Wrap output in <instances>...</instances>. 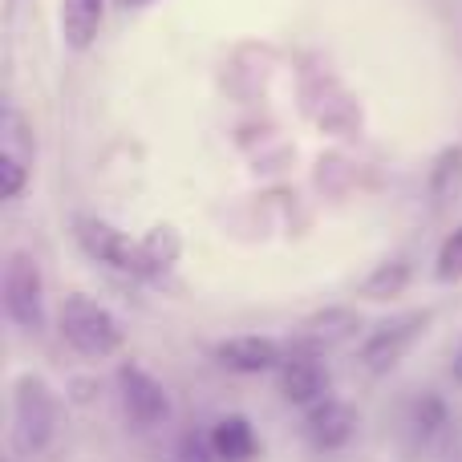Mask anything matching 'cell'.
<instances>
[{
    "label": "cell",
    "mask_w": 462,
    "mask_h": 462,
    "mask_svg": "<svg viewBox=\"0 0 462 462\" xmlns=\"http://www.w3.org/2000/svg\"><path fill=\"white\" fill-rule=\"evenodd\" d=\"M434 276H439L442 284H455V280H462V227L450 231L447 244L439 247V263H434Z\"/></svg>",
    "instance_id": "16"
},
{
    "label": "cell",
    "mask_w": 462,
    "mask_h": 462,
    "mask_svg": "<svg viewBox=\"0 0 462 462\" xmlns=\"http://www.w3.org/2000/svg\"><path fill=\"white\" fill-rule=\"evenodd\" d=\"M57 325H61V341L69 345L73 353L89 357V361L114 357V353L122 349V341H126V333H122V320L114 317L106 304H97L94 296H86V292L65 296Z\"/></svg>",
    "instance_id": "2"
},
{
    "label": "cell",
    "mask_w": 462,
    "mask_h": 462,
    "mask_svg": "<svg viewBox=\"0 0 462 462\" xmlns=\"http://www.w3.org/2000/svg\"><path fill=\"white\" fill-rule=\"evenodd\" d=\"M175 462H219L211 434H183L175 447Z\"/></svg>",
    "instance_id": "17"
},
{
    "label": "cell",
    "mask_w": 462,
    "mask_h": 462,
    "mask_svg": "<svg viewBox=\"0 0 462 462\" xmlns=\"http://www.w3.org/2000/svg\"><path fill=\"white\" fill-rule=\"evenodd\" d=\"M61 430V398L41 374H21L13 382L8 447L16 458H41Z\"/></svg>",
    "instance_id": "1"
},
{
    "label": "cell",
    "mask_w": 462,
    "mask_h": 462,
    "mask_svg": "<svg viewBox=\"0 0 462 462\" xmlns=\"http://www.w3.org/2000/svg\"><path fill=\"white\" fill-rule=\"evenodd\" d=\"M211 447H216L219 462H252L260 455V439H255L252 422L244 414H227L211 426Z\"/></svg>",
    "instance_id": "11"
},
{
    "label": "cell",
    "mask_w": 462,
    "mask_h": 462,
    "mask_svg": "<svg viewBox=\"0 0 462 462\" xmlns=\"http://www.w3.org/2000/svg\"><path fill=\"white\" fill-rule=\"evenodd\" d=\"M328 377L320 353H288V361L280 365V393H284L288 406H320L328 398Z\"/></svg>",
    "instance_id": "8"
},
{
    "label": "cell",
    "mask_w": 462,
    "mask_h": 462,
    "mask_svg": "<svg viewBox=\"0 0 462 462\" xmlns=\"http://www.w3.org/2000/svg\"><path fill=\"white\" fill-rule=\"evenodd\" d=\"M353 434H357V410L341 398H325L304 418V439H309V447L320 450V455H333V450L349 447Z\"/></svg>",
    "instance_id": "9"
},
{
    "label": "cell",
    "mask_w": 462,
    "mask_h": 462,
    "mask_svg": "<svg viewBox=\"0 0 462 462\" xmlns=\"http://www.w3.org/2000/svg\"><path fill=\"white\" fill-rule=\"evenodd\" d=\"M447 426H450L447 402H442L439 393H422V398L414 402V410H410V439H414L418 447H434V442L447 434Z\"/></svg>",
    "instance_id": "13"
},
{
    "label": "cell",
    "mask_w": 462,
    "mask_h": 462,
    "mask_svg": "<svg viewBox=\"0 0 462 462\" xmlns=\"http://www.w3.org/2000/svg\"><path fill=\"white\" fill-rule=\"evenodd\" d=\"M450 374H455V377H458V382H462V345H458V349H455V365H450Z\"/></svg>",
    "instance_id": "18"
},
{
    "label": "cell",
    "mask_w": 462,
    "mask_h": 462,
    "mask_svg": "<svg viewBox=\"0 0 462 462\" xmlns=\"http://www.w3.org/2000/svg\"><path fill=\"white\" fill-rule=\"evenodd\" d=\"M73 236H78L81 252L89 260L106 263L114 272H130V276H154L151 263H146V252H143V239H130L126 231H118L114 224L97 216H78L73 219Z\"/></svg>",
    "instance_id": "4"
},
{
    "label": "cell",
    "mask_w": 462,
    "mask_h": 462,
    "mask_svg": "<svg viewBox=\"0 0 462 462\" xmlns=\"http://www.w3.org/2000/svg\"><path fill=\"white\" fill-rule=\"evenodd\" d=\"M118 5H126V8H143V5H154V0H118Z\"/></svg>",
    "instance_id": "19"
},
{
    "label": "cell",
    "mask_w": 462,
    "mask_h": 462,
    "mask_svg": "<svg viewBox=\"0 0 462 462\" xmlns=\"http://www.w3.org/2000/svg\"><path fill=\"white\" fill-rule=\"evenodd\" d=\"M29 171H32V134L24 126L21 110L8 106L5 122H0V195L5 199H16L29 183Z\"/></svg>",
    "instance_id": "7"
},
{
    "label": "cell",
    "mask_w": 462,
    "mask_h": 462,
    "mask_svg": "<svg viewBox=\"0 0 462 462\" xmlns=\"http://www.w3.org/2000/svg\"><path fill=\"white\" fill-rule=\"evenodd\" d=\"M406 280H410V263L393 260V263H382V268L361 284V292H365L369 300H385V296H398L402 288H406Z\"/></svg>",
    "instance_id": "15"
},
{
    "label": "cell",
    "mask_w": 462,
    "mask_h": 462,
    "mask_svg": "<svg viewBox=\"0 0 462 462\" xmlns=\"http://www.w3.org/2000/svg\"><path fill=\"white\" fill-rule=\"evenodd\" d=\"M102 13H106V0H65L61 5V37L69 49H89L102 29Z\"/></svg>",
    "instance_id": "12"
},
{
    "label": "cell",
    "mask_w": 462,
    "mask_h": 462,
    "mask_svg": "<svg viewBox=\"0 0 462 462\" xmlns=\"http://www.w3.org/2000/svg\"><path fill=\"white\" fill-rule=\"evenodd\" d=\"M426 325H430V312L426 309H414V312H402V317L382 320V325L365 337V345H361V365H365L369 374H385V369H393L418 341H422Z\"/></svg>",
    "instance_id": "5"
},
{
    "label": "cell",
    "mask_w": 462,
    "mask_h": 462,
    "mask_svg": "<svg viewBox=\"0 0 462 462\" xmlns=\"http://www.w3.org/2000/svg\"><path fill=\"white\" fill-rule=\"evenodd\" d=\"M143 252H146V263H151V272L171 268V263L179 260V252H183V244H179V231L175 227L146 231V236H143Z\"/></svg>",
    "instance_id": "14"
},
{
    "label": "cell",
    "mask_w": 462,
    "mask_h": 462,
    "mask_svg": "<svg viewBox=\"0 0 462 462\" xmlns=\"http://www.w3.org/2000/svg\"><path fill=\"white\" fill-rule=\"evenodd\" d=\"M118 398H122V414H126L130 426L138 430H154L171 418V398L162 390V382L154 374H146L138 361H126L118 365Z\"/></svg>",
    "instance_id": "6"
},
{
    "label": "cell",
    "mask_w": 462,
    "mask_h": 462,
    "mask_svg": "<svg viewBox=\"0 0 462 462\" xmlns=\"http://www.w3.org/2000/svg\"><path fill=\"white\" fill-rule=\"evenodd\" d=\"M0 304L5 317L24 333H41L49 320L45 312V272H41L37 255L16 247L5 255V272H0Z\"/></svg>",
    "instance_id": "3"
},
{
    "label": "cell",
    "mask_w": 462,
    "mask_h": 462,
    "mask_svg": "<svg viewBox=\"0 0 462 462\" xmlns=\"http://www.w3.org/2000/svg\"><path fill=\"white\" fill-rule=\"evenodd\" d=\"M288 345H280L276 337H227V341L216 345L219 365L236 369V374H268V369H280L288 361Z\"/></svg>",
    "instance_id": "10"
}]
</instances>
